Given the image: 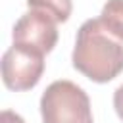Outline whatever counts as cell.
Wrapping results in <instances>:
<instances>
[{"mask_svg": "<svg viewBox=\"0 0 123 123\" xmlns=\"http://www.w3.org/2000/svg\"><path fill=\"white\" fill-rule=\"evenodd\" d=\"M73 67L94 83H108L123 71V40L113 37L98 19H86L75 38Z\"/></svg>", "mask_w": 123, "mask_h": 123, "instance_id": "cell-1", "label": "cell"}, {"mask_svg": "<svg viewBox=\"0 0 123 123\" xmlns=\"http://www.w3.org/2000/svg\"><path fill=\"white\" fill-rule=\"evenodd\" d=\"M100 21L113 37L123 40V0H108L102 8Z\"/></svg>", "mask_w": 123, "mask_h": 123, "instance_id": "cell-6", "label": "cell"}, {"mask_svg": "<svg viewBox=\"0 0 123 123\" xmlns=\"http://www.w3.org/2000/svg\"><path fill=\"white\" fill-rule=\"evenodd\" d=\"M0 123H25V121H23V117L17 115L15 111H12V110H4V111L0 113Z\"/></svg>", "mask_w": 123, "mask_h": 123, "instance_id": "cell-8", "label": "cell"}, {"mask_svg": "<svg viewBox=\"0 0 123 123\" xmlns=\"http://www.w3.org/2000/svg\"><path fill=\"white\" fill-rule=\"evenodd\" d=\"M12 38L13 44L33 48L40 54H48L58 42L56 21L44 12L29 10L15 21Z\"/></svg>", "mask_w": 123, "mask_h": 123, "instance_id": "cell-4", "label": "cell"}, {"mask_svg": "<svg viewBox=\"0 0 123 123\" xmlns=\"http://www.w3.org/2000/svg\"><path fill=\"white\" fill-rule=\"evenodd\" d=\"M113 108H115L117 117L123 121V85H121V86H117V88H115V92H113Z\"/></svg>", "mask_w": 123, "mask_h": 123, "instance_id": "cell-7", "label": "cell"}, {"mask_svg": "<svg viewBox=\"0 0 123 123\" xmlns=\"http://www.w3.org/2000/svg\"><path fill=\"white\" fill-rule=\"evenodd\" d=\"M29 10H38L48 13L56 23H63L69 19L73 4L71 0H27Z\"/></svg>", "mask_w": 123, "mask_h": 123, "instance_id": "cell-5", "label": "cell"}, {"mask_svg": "<svg viewBox=\"0 0 123 123\" xmlns=\"http://www.w3.org/2000/svg\"><path fill=\"white\" fill-rule=\"evenodd\" d=\"M44 71V54L12 44L2 56V81L10 90L23 92L37 86Z\"/></svg>", "mask_w": 123, "mask_h": 123, "instance_id": "cell-3", "label": "cell"}, {"mask_svg": "<svg viewBox=\"0 0 123 123\" xmlns=\"http://www.w3.org/2000/svg\"><path fill=\"white\" fill-rule=\"evenodd\" d=\"M42 123H94L86 92L71 81H54L40 98Z\"/></svg>", "mask_w": 123, "mask_h": 123, "instance_id": "cell-2", "label": "cell"}]
</instances>
